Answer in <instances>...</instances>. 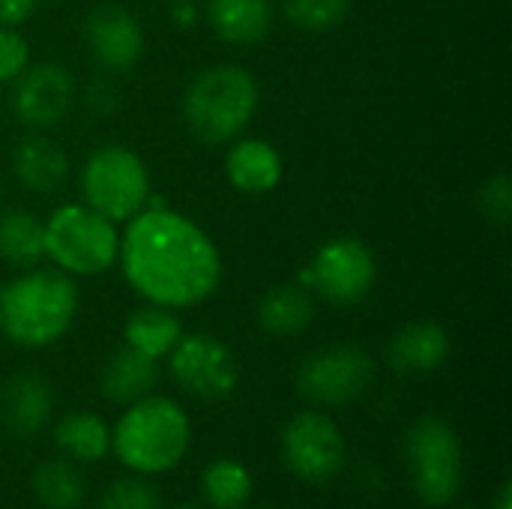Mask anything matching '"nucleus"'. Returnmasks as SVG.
<instances>
[{
	"mask_svg": "<svg viewBox=\"0 0 512 509\" xmlns=\"http://www.w3.org/2000/svg\"><path fill=\"white\" fill-rule=\"evenodd\" d=\"M171 509H207L204 504H198V501H183V504H177V507Z\"/></svg>",
	"mask_w": 512,
	"mask_h": 509,
	"instance_id": "72a5a7b5",
	"label": "nucleus"
},
{
	"mask_svg": "<svg viewBox=\"0 0 512 509\" xmlns=\"http://www.w3.org/2000/svg\"><path fill=\"white\" fill-rule=\"evenodd\" d=\"M30 66V42L15 27H0V84H12Z\"/></svg>",
	"mask_w": 512,
	"mask_h": 509,
	"instance_id": "c85d7f7f",
	"label": "nucleus"
},
{
	"mask_svg": "<svg viewBox=\"0 0 512 509\" xmlns=\"http://www.w3.org/2000/svg\"><path fill=\"white\" fill-rule=\"evenodd\" d=\"M84 204L111 222H129L150 201V171L144 159L123 144L96 147L81 168Z\"/></svg>",
	"mask_w": 512,
	"mask_h": 509,
	"instance_id": "0eeeda50",
	"label": "nucleus"
},
{
	"mask_svg": "<svg viewBox=\"0 0 512 509\" xmlns=\"http://www.w3.org/2000/svg\"><path fill=\"white\" fill-rule=\"evenodd\" d=\"M45 261L72 279L102 276L117 264L120 231L93 207L60 204L45 222Z\"/></svg>",
	"mask_w": 512,
	"mask_h": 509,
	"instance_id": "423d86ee",
	"label": "nucleus"
},
{
	"mask_svg": "<svg viewBox=\"0 0 512 509\" xmlns=\"http://www.w3.org/2000/svg\"><path fill=\"white\" fill-rule=\"evenodd\" d=\"M192 450V417L171 399L150 393L126 405L111 426V456L123 471L162 477L177 471Z\"/></svg>",
	"mask_w": 512,
	"mask_h": 509,
	"instance_id": "7ed1b4c3",
	"label": "nucleus"
},
{
	"mask_svg": "<svg viewBox=\"0 0 512 509\" xmlns=\"http://www.w3.org/2000/svg\"><path fill=\"white\" fill-rule=\"evenodd\" d=\"M84 105L90 108L93 117H108L117 108V90L111 81H93L84 93Z\"/></svg>",
	"mask_w": 512,
	"mask_h": 509,
	"instance_id": "c756f323",
	"label": "nucleus"
},
{
	"mask_svg": "<svg viewBox=\"0 0 512 509\" xmlns=\"http://www.w3.org/2000/svg\"><path fill=\"white\" fill-rule=\"evenodd\" d=\"M204 18L228 45H255L273 30L270 0H207Z\"/></svg>",
	"mask_w": 512,
	"mask_h": 509,
	"instance_id": "aec40b11",
	"label": "nucleus"
},
{
	"mask_svg": "<svg viewBox=\"0 0 512 509\" xmlns=\"http://www.w3.org/2000/svg\"><path fill=\"white\" fill-rule=\"evenodd\" d=\"M312 318H315V297L297 282L267 288L255 306V324L261 327V333L273 339H294L306 333Z\"/></svg>",
	"mask_w": 512,
	"mask_h": 509,
	"instance_id": "a211bd4d",
	"label": "nucleus"
},
{
	"mask_svg": "<svg viewBox=\"0 0 512 509\" xmlns=\"http://www.w3.org/2000/svg\"><path fill=\"white\" fill-rule=\"evenodd\" d=\"M477 207L483 213V219L495 228H507L512 219V183L507 171L492 174L477 195Z\"/></svg>",
	"mask_w": 512,
	"mask_h": 509,
	"instance_id": "cd10ccee",
	"label": "nucleus"
},
{
	"mask_svg": "<svg viewBox=\"0 0 512 509\" xmlns=\"http://www.w3.org/2000/svg\"><path fill=\"white\" fill-rule=\"evenodd\" d=\"M180 336H183V324L177 312L165 306H153V303L135 309L123 324V345L156 363L174 351Z\"/></svg>",
	"mask_w": 512,
	"mask_h": 509,
	"instance_id": "4be33fe9",
	"label": "nucleus"
},
{
	"mask_svg": "<svg viewBox=\"0 0 512 509\" xmlns=\"http://www.w3.org/2000/svg\"><path fill=\"white\" fill-rule=\"evenodd\" d=\"M30 492L42 509H81L87 501V477L81 465L63 456L42 459L30 474Z\"/></svg>",
	"mask_w": 512,
	"mask_h": 509,
	"instance_id": "5701e85b",
	"label": "nucleus"
},
{
	"mask_svg": "<svg viewBox=\"0 0 512 509\" xmlns=\"http://www.w3.org/2000/svg\"><path fill=\"white\" fill-rule=\"evenodd\" d=\"M282 12L306 33H327L348 18L351 0H282Z\"/></svg>",
	"mask_w": 512,
	"mask_h": 509,
	"instance_id": "bb28decb",
	"label": "nucleus"
},
{
	"mask_svg": "<svg viewBox=\"0 0 512 509\" xmlns=\"http://www.w3.org/2000/svg\"><path fill=\"white\" fill-rule=\"evenodd\" d=\"M54 447L75 465H96L111 453V423L96 411H69L54 423Z\"/></svg>",
	"mask_w": 512,
	"mask_h": 509,
	"instance_id": "412c9836",
	"label": "nucleus"
},
{
	"mask_svg": "<svg viewBox=\"0 0 512 509\" xmlns=\"http://www.w3.org/2000/svg\"><path fill=\"white\" fill-rule=\"evenodd\" d=\"M0 261L12 270H30L45 261V225L30 210L0 213Z\"/></svg>",
	"mask_w": 512,
	"mask_h": 509,
	"instance_id": "393cba45",
	"label": "nucleus"
},
{
	"mask_svg": "<svg viewBox=\"0 0 512 509\" xmlns=\"http://www.w3.org/2000/svg\"><path fill=\"white\" fill-rule=\"evenodd\" d=\"M117 264L126 285L153 306L195 309L222 282V252L213 237L189 216L162 201H147L120 234Z\"/></svg>",
	"mask_w": 512,
	"mask_h": 509,
	"instance_id": "f257e3e1",
	"label": "nucleus"
},
{
	"mask_svg": "<svg viewBox=\"0 0 512 509\" xmlns=\"http://www.w3.org/2000/svg\"><path fill=\"white\" fill-rule=\"evenodd\" d=\"M453 342L438 321H408L387 342V363L393 372L417 378L432 375L450 360Z\"/></svg>",
	"mask_w": 512,
	"mask_h": 509,
	"instance_id": "2eb2a0df",
	"label": "nucleus"
},
{
	"mask_svg": "<svg viewBox=\"0 0 512 509\" xmlns=\"http://www.w3.org/2000/svg\"><path fill=\"white\" fill-rule=\"evenodd\" d=\"M171 18H174L177 27L189 30L198 21V6L192 0H171Z\"/></svg>",
	"mask_w": 512,
	"mask_h": 509,
	"instance_id": "2f4dec72",
	"label": "nucleus"
},
{
	"mask_svg": "<svg viewBox=\"0 0 512 509\" xmlns=\"http://www.w3.org/2000/svg\"><path fill=\"white\" fill-rule=\"evenodd\" d=\"M54 387L39 372H18L3 384L0 393V420L15 438H30L42 432L54 417Z\"/></svg>",
	"mask_w": 512,
	"mask_h": 509,
	"instance_id": "4468645a",
	"label": "nucleus"
},
{
	"mask_svg": "<svg viewBox=\"0 0 512 509\" xmlns=\"http://www.w3.org/2000/svg\"><path fill=\"white\" fill-rule=\"evenodd\" d=\"M174 384L198 402H225L240 384L234 351L213 333H183L165 357Z\"/></svg>",
	"mask_w": 512,
	"mask_h": 509,
	"instance_id": "9b49d317",
	"label": "nucleus"
},
{
	"mask_svg": "<svg viewBox=\"0 0 512 509\" xmlns=\"http://www.w3.org/2000/svg\"><path fill=\"white\" fill-rule=\"evenodd\" d=\"M441 509H477V507H465V504H456V501H453V504H447V507H441Z\"/></svg>",
	"mask_w": 512,
	"mask_h": 509,
	"instance_id": "f704fd0d",
	"label": "nucleus"
},
{
	"mask_svg": "<svg viewBox=\"0 0 512 509\" xmlns=\"http://www.w3.org/2000/svg\"><path fill=\"white\" fill-rule=\"evenodd\" d=\"M36 0H0V27H18L30 18Z\"/></svg>",
	"mask_w": 512,
	"mask_h": 509,
	"instance_id": "7c9ffc66",
	"label": "nucleus"
},
{
	"mask_svg": "<svg viewBox=\"0 0 512 509\" xmlns=\"http://www.w3.org/2000/svg\"><path fill=\"white\" fill-rule=\"evenodd\" d=\"M258 509H276V507H258Z\"/></svg>",
	"mask_w": 512,
	"mask_h": 509,
	"instance_id": "c9c22d12",
	"label": "nucleus"
},
{
	"mask_svg": "<svg viewBox=\"0 0 512 509\" xmlns=\"http://www.w3.org/2000/svg\"><path fill=\"white\" fill-rule=\"evenodd\" d=\"M78 306L72 276L57 267L18 270L15 279L0 285V336L27 351L51 348L72 330Z\"/></svg>",
	"mask_w": 512,
	"mask_h": 509,
	"instance_id": "f03ea898",
	"label": "nucleus"
},
{
	"mask_svg": "<svg viewBox=\"0 0 512 509\" xmlns=\"http://www.w3.org/2000/svg\"><path fill=\"white\" fill-rule=\"evenodd\" d=\"M81 33H84V45L90 57L108 72L132 69L144 57V48H147L141 21L114 0L96 3L84 18Z\"/></svg>",
	"mask_w": 512,
	"mask_h": 509,
	"instance_id": "ddd939ff",
	"label": "nucleus"
},
{
	"mask_svg": "<svg viewBox=\"0 0 512 509\" xmlns=\"http://www.w3.org/2000/svg\"><path fill=\"white\" fill-rule=\"evenodd\" d=\"M279 453L291 477L309 486L333 483L348 465V438L321 408L291 414L279 435Z\"/></svg>",
	"mask_w": 512,
	"mask_h": 509,
	"instance_id": "6e6552de",
	"label": "nucleus"
},
{
	"mask_svg": "<svg viewBox=\"0 0 512 509\" xmlns=\"http://www.w3.org/2000/svg\"><path fill=\"white\" fill-rule=\"evenodd\" d=\"M96 509H162V495L150 477L126 471L99 492Z\"/></svg>",
	"mask_w": 512,
	"mask_h": 509,
	"instance_id": "a878e982",
	"label": "nucleus"
},
{
	"mask_svg": "<svg viewBox=\"0 0 512 509\" xmlns=\"http://www.w3.org/2000/svg\"><path fill=\"white\" fill-rule=\"evenodd\" d=\"M69 171L72 165H69L63 144L45 132H30L12 150V174L33 195L57 192L66 183Z\"/></svg>",
	"mask_w": 512,
	"mask_h": 509,
	"instance_id": "dca6fc26",
	"label": "nucleus"
},
{
	"mask_svg": "<svg viewBox=\"0 0 512 509\" xmlns=\"http://www.w3.org/2000/svg\"><path fill=\"white\" fill-rule=\"evenodd\" d=\"M375 381V360L354 342H336L309 354L294 378L297 393L309 408H345L357 402Z\"/></svg>",
	"mask_w": 512,
	"mask_h": 509,
	"instance_id": "9d476101",
	"label": "nucleus"
},
{
	"mask_svg": "<svg viewBox=\"0 0 512 509\" xmlns=\"http://www.w3.org/2000/svg\"><path fill=\"white\" fill-rule=\"evenodd\" d=\"M282 153L267 138H234L225 153V177L243 195H267L282 183Z\"/></svg>",
	"mask_w": 512,
	"mask_h": 509,
	"instance_id": "f3484780",
	"label": "nucleus"
},
{
	"mask_svg": "<svg viewBox=\"0 0 512 509\" xmlns=\"http://www.w3.org/2000/svg\"><path fill=\"white\" fill-rule=\"evenodd\" d=\"M402 459L411 489L426 507L441 509L459 498L465 486V447L447 417H417L402 438Z\"/></svg>",
	"mask_w": 512,
	"mask_h": 509,
	"instance_id": "39448f33",
	"label": "nucleus"
},
{
	"mask_svg": "<svg viewBox=\"0 0 512 509\" xmlns=\"http://www.w3.org/2000/svg\"><path fill=\"white\" fill-rule=\"evenodd\" d=\"M159 381V363L120 345L102 366L99 372V393L111 402V405H132L144 396H150L156 390Z\"/></svg>",
	"mask_w": 512,
	"mask_h": 509,
	"instance_id": "6ab92c4d",
	"label": "nucleus"
},
{
	"mask_svg": "<svg viewBox=\"0 0 512 509\" xmlns=\"http://www.w3.org/2000/svg\"><path fill=\"white\" fill-rule=\"evenodd\" d=\"M78 99V81L69 66L45 60L30 63L12 81V111L30 132H48L66 120Z\"/></svg>",
	"mask_w": 512,
	"mask_h": 509,
	"instance_id": "f8f14e48",
	"label": "nucleus"
},
{
	"mask_svg": "<svg viewBox=\"0 0 512 509\" xmlns=\"http://www.w3.org/2000/svg\"><path fill=\"white\" fill-rule=\"evenodd\" d=\"M198 489L207 509H246L255 495V477L246 462L219 456L204 465Z\"/></svg>",
	"mask_w": 512,
	"mask_h": 509,
	"instance_id": "b1692460",
	"label": "nucleus"
},
{
	"mask_svg": "<svg viewBox=\"0 0 512 509\" xmlns=\"http://www.w3.org/2000/svg\"><path fill=\"white\" fill-rule=\"evenodd\" d=\"M375 282L378 261L372 249L351 234L321 243L297 276V285L330 306H357L372 294Z\"/></svg>",
	"mask_w": 512,
	"mask_h": 509,
	"instance_id": "1a4fd4ad",
	"label": "nucleus"
},
{
	"mask_svg": "<svg viewBox=\"0 0 512 509\" xmlns=\"http://www.w3.org/2000/svg\"><path fill=\"white\" fill-rule=\"evenodd\" d=\"M489 509H512V483L510 480H504V483L498 486V492H495V498H492Z\"/></svg>",
	"mask_w": 512,
	"mask_h": 509,
	"instance_id": "473e14b6",
	"label": "nucleus"
},
{
	"mask_svg": "<svg viewBox=\"0 0 512 509\" xmlns=\"http://www.w3.org/2000/svg\"><path fill=\"white\" fill-rule=\"evenodd\" d=\"M258 99V81L246 66L216 63L189 81L183 93V117L201 144L219 147L234 141L252 123Z\"/></svg>",
	"mask_w": 512,
	"mask_h": 509,
	"instance_id": "20e7f679",
	"label": "nucleus"
}]
</instances>
